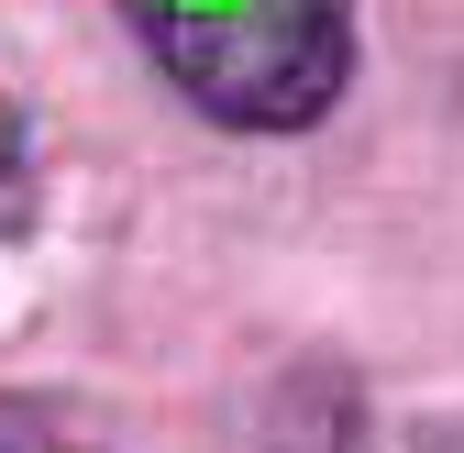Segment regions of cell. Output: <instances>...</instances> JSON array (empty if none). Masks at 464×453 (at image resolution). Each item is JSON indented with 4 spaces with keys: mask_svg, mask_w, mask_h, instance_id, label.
Wrapping results in <instances>:
<instances>
[{
    "mask_svg": "<svg viewBox=\"0 0 464 453\" xmlns=\"http://www.w3.org/2000/svg\"><path fill=\"white\" fill-rule=\"evenodd\" d=\"M122 23L221 133H310L354 89V0H122Z\"/></svg>",
    "mask_w": 464,
    "mask_h": 453,
    "instance_id": "1",
    "label": "cell"
},
{
    "mask_svg": "<svg viewBox=\"0 0 464 453\" xmlns=\"http://www.w3.org/2000/svg\"><path fill=\"white\" fill-rule=\"evenodd\" d=\"M34 221V133H23V111L0 100V233H23Z\"/></svg>",
    "mask_w": 464,
    "mask_h": 453,
    "instance_id": "2",
    "label": "cell"
},
{
    "mask_svg": "<svg viewBox=\"0 0 464 453\" xmlns=\"http://www.w3.org/2000/svg\"><path fill=\"white\" fill-rule=\"evenodd\" d=\"M0 453H89V442H55V431H34V420H0Z\"/></svg>",
    "mask_w": 464,
    "mask_h": 453,
    "instance_id": "3",
    "label": "cell"
}]
</instances>
